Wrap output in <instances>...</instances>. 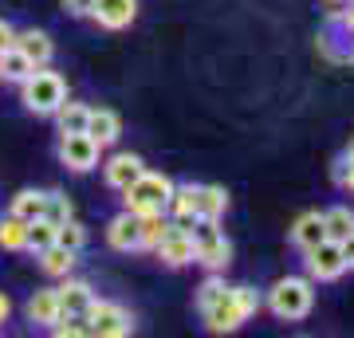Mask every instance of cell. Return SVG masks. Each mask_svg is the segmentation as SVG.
<instances>
[{
  "label": "cell",
  "mask_w": 354,
  "mask_h": 338,
  "mask_svg": "<svg viewBox=\"0 0 354 338\" xmlns=\"http://www.w3.org/2000/svg\"><path fill=\"white\" fill-rule=\"evenodd\" d=\"M64 8L71 16H91V8H95V0H64Z\"/></svg>",
  "instance_id": "31"
},
{
  "label": "cell",
  "mask_w": 354,
  "mask_h": 338,
  "mask_svg": "<svg viewBox=\"0 0 354 338\" xmlns=\"http://www.w3.org/2000/svg\"><path fill=\"white\" fill-rule=\"evenodd\" d=\"M83 134H87V138H95L102 150H106V146H114V142H118V134H122V122H118V114L106 111V106H99V111L91 106L87 130H83Z\"/></svg>",
  "instance_id": "15"
},
{
  "label": "cell",
  "mask_w": 354,
  "mask_h": 338,
  "mask_svg": "<svg viewBox=\"0 0 354 338\" xmlns=\"http://www.w3.org/2000/svg\"><path fill=\"white\" fill-rule=\"evenodd\" d=\"M87 114H91L87 102L64 99V102H59V111L51 114V118L59 122V134H83V130H87Z\"/></svg>",
  "instance_id": "20"
},
{
  "label": "cell",
  "mask_w": 354,
  "mask_h": 338,
  "mask_svg": "<svg viewBox=\"0 0 354 338\" xmlns=\"http://www.w3.org/2000/svg\"><path fill=\"white\" fill-rule=\"evenodd\" d=\"M346 158H354V142H351V150H346Z\"/></svg>",
  "instance_id": "36"
},
{
  "label": "cell",
  "mask_w": 354,
  "mask_h": 338,
  "mask_svg": "<svg viewBox=\"0 0 354 338\" xmlns=\"http://www.w3.org/2000/svg\"><path fill=\"white\" fill-rule=\"evenodd\" d=\"M342 20H346V24L354 28V0H351V8H346V12H342Z\"/></svg>",
  "instance_id": "35"
},
{
  "label": "cell",
  "mask_w": 354,
  "mask_h": 338,
  "mask_svg": "<svg viewBox=\"0 0 354 338\" xmlns=\"http://www.w3.org/2000/svg\"><path fill=\"white\" fill-rule=\"evenodd\" d=\"M319 240H327V228H323V213H304V216H295V225H291V244L299 252L307 248H315Z\"/></svg>",
  "instance_id": "16"
},
{
  "label": "cell",
  "mask_w": 354,
  "mask_h": 338,
  "mask_svg": "<svg viewBox=\"0 0 354 338\" xmlns=\"http://www.w3.org/2000/svg\"><path fill=\"white\" fill-rule=\"evenodd\" d=\"M169 193H174V181H169V177L142 169V173L122 189V209L134 213V216H142V213H165Z\"/></svg>",
  "instance_id": "4"
},
{
  "label": "cell",
  "mask_w": 354,
  "mask_h": 338,
  "mask_svg": "<svg viewBox=\"0 0 354 338\" xmlns=\"http://www.w3.org/2000/svg\"><path fill=\"white\" fill-rule=\"evenodd\" d=\"M55 295H59V314H64V319H83L91 299H95L91 283H83V279H67L64 288H55Z\"/></svg>",
  "instance_id": "11"
},
{
  "label": "cell",
  "mask_w": 354,
  "mask_h": 338,
  "mask_svg": "<svg viewBox=\"0 0 354 338\" xmlns=\"http://www.w3.org/2000/svg\"><path fill=\"white\" fill-rule=\"evenodd\" d=\"M142 169H146V162H142L138 153H114L111 162L102 165V177H106V185L111 189H118V193H122V189L130 185V181H134V177L142 173Z\"/></svg>",
  "instance_id": "12"
},
{
  "label": "cell",
  "mask_w": 354,
  "mask_h": 338,
  "mask_svg": "<svg viewBox=\"0 0 354 338\" xmlns=\"http://www.w3.org/2000/svg\"><path fill=\"white\" fill-rule=\"evenodd\" d=\"M225 288H228V283L221 279V272H213V276H209V279L201 283V291H197V311H205L209 303L221 299V291H225Z\"/></svg>",
  "instance_id": "30"
},
{
  "label": "cell",
  "mask_w": 354,
  "mask_h": 338,
  "mask_svg": "<svg viewBox=\"0 0 354 338\" xmlns=\"http://www.w3.org/2000/svg\"><path fill=\"white\" fill-rule=\"evenodd\" d=\"M153 252H158V260L169 263V267H185V263H193V232H189V225L169 220L165 236L153 244Z\"/></svg>",
  "instance_id": "9"
},
{
  "label": "cell",
  "mask_w": 354,
  "mask_h": 338,
  "mask_svg": "<svg viewBox=\"0 0 354 338\" xmlns=\"http://www.w3.org/2000/svg\"><path fill=\"white\" fill-rule=\"evenodd\" d=\"M8 311H12V299H8V295H4V291H0V323H4V319H8Z\"/></svg>",
  "instance_id": "34"
},
{
  "label": "cell",
  "mask_w": 354,
  "mask_h": 338,
  "mask_svg": "<svg viewBox=\"0 0 354 338\" xmlns=\"http://www.w3.org/2000/svg\"><path fill=\"white\" fill-rule=\"evenodd\" d=\"M165 228H169V213H142L138 216V244L142 248H153L165 236Z\"/></svg>",
  "instance_id": "26"
},
{
  "label": "cell",
  "mask_w": 354,
  "mask_h": 338,
  "mask_svg": "<svg viewBox=\"0 0 354 338\" xmlns=\"http://www.w3.org/2000/svg\"><path fill=\"white\" fill-rule=\"evenodd\" d=\"M228 209V193L221 185H197V220H221Z\"/></svg>",
  "instance_id": "19"
},
{
  "label": "cell",
  "mask_w": 354,
  "mask_h": 338,
  "mask_svg": "<svg viewBox=\"0 0 354 338\" xmlns=\"http://www.w3.org/2000/svg\"><path fill=\"white\" fill-rule=\"evenodd\" d=\"M351 193H354V185H351Z\"/></svg>",
  "instance_id": "37"
},
{
  "label": "cell",
  "mask_w": 354,
  "mask_h": 338,
  "mask_svg": "<svg viewBox=\"0 0 354 338\" xmlns=\"http://www.w3.org/2000/svg\"><path fill=\"white\" fill-rule=\"evenodd\" d=\"M48 244H55V225L44 220V216L28 220V244H24V252H44Z\"/></svg>",
  "instance_id": "28"
},
{
  "label": "cell",
  "mask_w": 354,
  "mask_h": 338,
  "mask_svg": "<svg viewBox=\"0 0 354 338\" xmlns=\"http://www.w3.org/2000/svg\"><path fill=\"white\" fill-rule=\"evenodd\" d=\"M28 319L36 326H48V330L64 319V314H59V295H55V288H44L28 299Z\"/></svg>",
  "instance_id": "17"
},
{
  "label": "cell",
  "mask_w": 354,
  "mask_h": 338,
  "mask_svg": "<svg viewBox=\"0 0 354 338\" xmlns=\"http://www.w3.org/2000/svg\"><path fill=\"white\" fill-rule=\"evenodd\" d=\"M106 244H111L114 252H138V216L134 213H122L111 216V225H106Z\"/></svg>",
  "instance_id": "13"
},
{
  "label": "cell",
  "mask_w": 354,
  "mask_h": 338,
  "mask_svg": "<svg viewBox=\"0 0 354 338\" xmlns=\"http://www.w3.org/2000/svg\"><path fill=\"white\" fill-rule=\"evenodd\" d=\"M39 256V267L48 272V276H71V267H75V256L79 252L64 248V244H48L44 252H36Z\"/></svg>",
  "instance_id": "22"
},
{
  "label": "cell",
  "mask_w": 354,
  "mask_h": 338,
  "mask_svg": "<svg viewBox=\"0 0 354 338\" xmlns=\"http://www.w3.org/2000/svg\"><path fill=\"white\" fill-rule=\"evenodd\" d=\"M99 153H102V146L95 138H87V134H64L59 138V162L71 173H91L99 165Z\"/></svg>",
  "instance_id": "8"
},
{
  "label": "cell",
  "mask_w": 354,
  "mask_h": 338,
  "mask_svg": "<svg viewBox=\"0 0 354 338\" xmlns=\"http://www.w3.org/2000/svg\"><path fill=\"white\" fill-rule=\"evenodd\" d=\"M12 39H16V28L8 24V20H0V51L12 48Z\"/></svg>",
  "instance_id": "33"
},
{
  "label": "cell",
  "mask_w": 354,
  "mask_h": 338,
  "mask_svg": "<svg viewBox=\"0 0 354 338\" xmlns=\"http://www.w3.org/2000/svg\"><path fill=\"white\" fill-rule=\"evenodd\" d=\"M307 279L311 283H335V279L346 272V263H342V248L335 240H319L315 248H307Z\"/></svg>",
  "instance_id": "7"
},
{
  "label": "cell",
  "mask_w": 354,
  "mask_h": 338,
  "mask_svg": "<svg viewBox=\"0 0 354 338\" xmlns=\"http://www.w3.org/2000/svg\"><path fill=\"white\" fill-rule=\"evenodd\" d=\"M165 213H169V220H177V225H193V220H197V185H174Z\"/></svg>",
  "instance_id": "18"
},
{
  "label": "cell",
  "mask_w": 354,
  "mask_h": 338,
  "mask_svg": "<svg viewBox=\"0 0 354 338\" xmlns=\"http://www.w3.org/2000/svg\"><path fill=\"white\" fill-rule=\"evenodd\" d=\"M323 228H327V240H346L354 232V213L346 209V205H330L327 213H323Z\"/></svg>",
  "instance_id": "23"
},
{
  "label": "cell",
  "mask_w": 354,
  "mask_h": 338,
  "mask_svg": "<svg viewBox=\"0 0 354 338\" xmlns=\"http://www.w3.org/2000/svg\"><path fill=\"white\" fill-rule=\"evenodd\" d=\"M71 213V200H67V193H59V189H44V220H51V225H64Z\"/></svg>",
  "instance_id": "27"
},
{
  "label": "cell",
  "mask_w": 354,
  "mask_h": 338,
  "mask_svg": "<svg viewBox=\"0 0 354 338\" xmlns=\"http://www.w3.org/2000/svg\"><path fill=\"white\" fill-rule=\"evenodd\" d=\"M315 307V283L307 276H288V279H276L272 291H268V311L283 319V323H299L307 319Z\"/></svg>",
  "instance_id": "2"
},
{
  "label": "cell",
  "mask_w": 354,
  "mask_h": 338,
  "mask_svg": "<svg viewBox=\"0 0 354 338\" xmlns=\"http://www.w3.org/2000/svg\"><path fill=\"white\" fill-rule=\"evenodd\" d=\"M339 248H342V263H346V272H354V232L346 240H339Z\"/></svg>",
  "instance_id": "32"
},
{
  "label": "cell",
  "mask_w": 354,
  "mask_h": 338,
  "mask_svg": "<svg viewBox=\"0 0 354 338\" xmlns=\"http://www.w3.org/2000/svg\"><path fill=\"white\" fill-rule=\"evenodd\" d=\"M256 311H260L256 288H225L221 299L209 303V307L201 311V319H205V326H209L213 335H232V330H241Z\"/></svg>",
  "instance_id": "1"
},
{
  "label": "cell",
  "mask_w": 354,
  "mask_h": 338,
  "mask_svg": "<svg viewBox=\"0 0 354 338\" xmlns=\"http://www.w3.org/2000/svg\"><path fill=\"white\" fill-rule=\"evenodd\" d=\"M193 263H205L209 272H225L232 260V244L221 232V220H193Z\"/></svg>",
  "instance_id": "5"
},
{
  "label": "cell",
  "mask_w": 354,
  "mask_h": 338,
  "mask_svg": "<svg viewBox=\"0 0 354 338\" xmlns=\"http://www.w3.org/2000/svg\"><path fill=\"white\" fill-rule=\"evenodd\" d=\"M83 319H87L91 335H102V338H127L134 330V314L122 303H111V299H91Z\"/></svg>",
  "instance_id": "6"
},
{
  "label": "cell",
  "mask_w": 354,
  "mask_h": 338,
  "mask_svg": "<svg viewBox=\"0 0 354 338\" xmlns=\"http://www.w3.org/2000/svg\"><path fill=\"white\" fill-rule=\"evenodd\" d=\"M12 216H20V220H36V216H44V189H20L12 197V209H8Z\"/></svg>",
  "instance_id": "25"
},
{
  "label": "cell",
  "mask_w": 354,
  "mask_h": 338,
  "mask_svg": "<svg viewBox=\"0 0 354 338\" xmlns=\"http://www.w3.org/2000/svg\"><path fill=\"white\" fill-rule=\"evenodd\" d=\"M134 16H138V0H95V8H91V20H99V28H130L134 24Z\"/></svg>",
  "instance_id": "10"
},
{
  "label": "cell",
  "mask_w": 354,
  "mask_h": 338,
  "mask_svg": "<svg viewBox=\"0 0 354 338\" xmlns=\"http://www.w3.org/2000/svg\"><path fill=\"white\" fill-rule=\"evenodd\" d=\"M36 71V63L28 59L20 48H8V51H0V79L4 83H24L28 75Z\"/></svg>",
  "instance_id": "21"
},
{
  "label": "cell",
  "mask_w": 354,
  "mask_h": 338,
  "mask_svg": "<svg viewBox=\"0 0 354 338\" xmlns=\"http://www.w3.org/2000/svg\"><path fill=\"white\" fill-rule=\"evenodd\" d=\"M55 244H64V248L79 252L83 244H87V228L79 225L75 216H67L64 225H55Z\"/></svg>",
  "instance_id": "29"
},
{
  "label": "cell",
  "mask_w": 354,
  "mask_h": 338,
  "mask_svg": "<svg viewBox=\"0 0 354 338\" xmlns=\"http://www.w3.org/2000/svg\"><path fill=\"white\" fill-rule=\"evenodd\" d=\"M28 244V220H20V216H4L0 220V248L4 252H24Z\"/></svg>",
  "instance_id": "24"
},
{
  "label": "cell",
  "mask_w": 354,
  "mask_h": 338,
  "mask_svg": "<svg viewBox=\"0 0 354 338\" xmlns=\"http://www.w3.org/2000/svg\"><path fill=\"white\" fill-rule=\"evenodd\" d=\"M67 99V83L59 71H48V67H36L32 75L20 83V102H24L28 114H39V118H51L59 111V102Z\"/></svg>",
  "instance_id": "3"
},
{
  "label": "cell",
  "mask_w": 354,
  "mask_h": 338,
  "mask_svg": "<svg viewBox=\"0 0 354 338\" xmlns=\"http://www.w3.org/2000/svg\"><path fill=\"white\" fill-rule=\"evenodd\" d=\"M12 48H20L28 59L36 63V67H48L51 55H55V44H51V36L44 32V28H28V32H16Z\"/></svg>",
  "instance_id": "14"
}]
</instances>
